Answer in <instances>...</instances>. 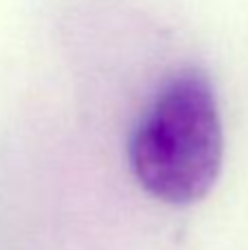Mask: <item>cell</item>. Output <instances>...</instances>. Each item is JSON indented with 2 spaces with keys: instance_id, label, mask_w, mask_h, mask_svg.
Masks as SVG:
<instances>
[{
  "instance_id": "obj_1",
  "label": "cell",
  "mask_w": 248,
  "mask_h": 250,
  "mask_svg": "<svg viewBox=\"0 0 248 250\" xmlns=\"http://www.w3.org/2000/svg\"><path fill=\"white\" fill-rule=\"evenodd\" d=\"M222 158V119L209 77L198 68L178 70L163 82L132 129V173L152 198L185 207L213 189Z\"/></svg>"
}]
</instances>
